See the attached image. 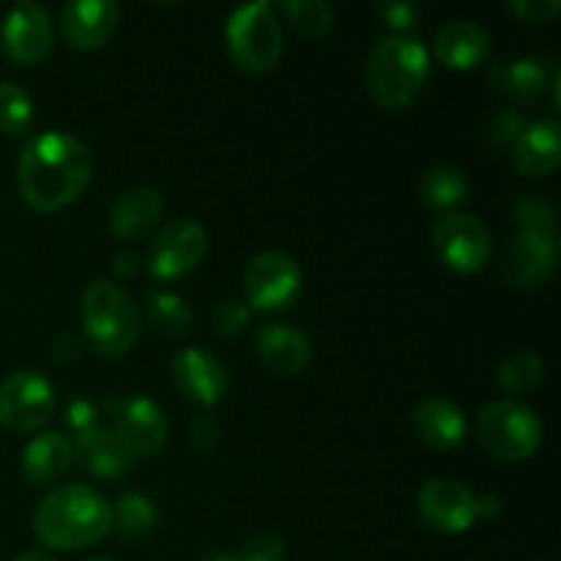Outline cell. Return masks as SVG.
Returning a JSON list of instances; mask_svg holds the SVG:
<instances>
[{
  "label": "cell",
  "instance_id": "7402d4cb",
  "mask_svg": "<svg viewBox=\"0 0 561 561\" xmlns=\"http://www.w3.org/2000/svg\"><path fill=\"white\" fill-rule=\"evenodd\" d=\"M75 460L93 477H104V480H118V477L131 471V453L118 442L110 427L99 425L93 431L82 433L75 438Z\"/></svg>",
  "mask_w": 561,
  "mask_h": 561
},
{
  "label": "cell",
  "instance_id": "74e56055",
  "mask_svg": "<svg viewBox=\"0 0 561 561\" xmlns=\"http://www.w3.org/2000/svg\"><path fill=\"white\" fill-rule=\"evenodd\" d=\"M190 433H192V444H195L201 453H208L211 447H217L219 425H217V420H211V416H206V414L195 416Z\"/></svg>",
  "mask_w": 561,
  "mask_h": 561
},
{
  "label": "cell",
  "instance_id": "6da1fadb",
  "mask_svg": "<svg viewBox=\"0 0 561 561\" xmlns=\"http://www.w3.org/2000/svg\"><path fill=\"white\" fill-rule=\"evenodd\" d=\"M93 153L66 131H42L22 148L16 164L20 195L33 211L53 214L71 206L93 179Z\"/></svg>",
  "mask_w": 561,
  "mask_h": 561
},
{
  "label": "cell",
  "instance_id": "1f68e13d",
  "mask_svg": "<svg viewBox=\"0 0 561 561\" xmlns=\"http://www.w3.org/2000/svg\"><path fill=\"white\" fill-rule=\"evenodd\" d=\"M250 316L252 310L247 307V301L230 299L228 296V299L217 301V307L211 312V323L217 329V334H222V337H236L250 323Z\"/></svg>",
  "mask_w": 561,
  "mask_h": 561
},
{
  "label": "cell",
  "instance_id": "7a4b0ae2",
  "mask_svg": "<svg viewBox=\"0 0 561 561\" xmlns=\"http://www.w3.org/2000/svg\"><path fill=\"white\" fill-rule=\"evenodd\" d=\"M113 529V504L91 485H58L36 504L33 535L53 551H80L102 542Z\"/></svg>",
  "mask_w": 561,
  "mask_h": 561
},
{
  "label": "cell",
  "instance_id": "60d3db41",
  "mask_svg": "<svg viewBox=\"0 0 561 561\" xmlns=\"http://www.w3.org/2000/svg\"><path fill=\"white\" fill-rule=\"evenodd\" d=\"M499 513V499L496 496H477V518H493Z\"/></svg>",
  "mask_w": 561,
  "mask_h": 561
},
{
  "label": "cell",
  "instance_id": "ac0fdd59",
  "mask_svg": "<svg viewBox=\"0 0 561 561\" xmlns=\"http://www.w3.org/2000/svg\"><path fill=\"white\" fill-rule=\"evenodd\" d=\"M559 241L537 239V236L518 233L504 250V277L515 288H537L546 283L557 268Z\"/></svg>",
  "mask_w": 561,
  "mask_h": 561
},
{
  "label": "cell",
  "instance_id": "8fae6325",
  "mask_svg": "<svg viewBox=\"0 0 561 561\" xmlns=\"http://www.w3.org/2000/svg\"><path fill=\"white\" fill-rule=\"evenodd\" d=\"M104 409L113 416L110 431L118 436V442L135 455H157L168 444V416L162 414L157 403L146 394H129V398L104 400Z\"/></svg>",
  "mask_w": 561,
  "mask_h": 561
},
{
  "label": "cell",
  "instance_id": "d590c367",
  "mask_svg": "<svg viewBox=\"0 0 561 561\" xmlns=\"http://www.w3.org/2000/svg\"><path fill=\"white\" fill-rule=\"evenodd\" d=\"M510 14L524 22H551L561 11L559 0H510Z\"/></svg>",
  "mask_w": 561,
  "mask_h": 561
},
{
  "label": "cell",
  "instance_id": "52a82bcc",
  "mask_svg": "<svg viewBox=\"0 0 561 561\" xmlns=\"http://www.w3.org/2000/svg\"><path fill=\"white\" fill-rule=\"evenodd\" d=\"M438 261L458 274H477L493 255V236L480 217L466 211H447L431 230Z\"/></svg>",
  "mask_w": 561,
  "mask_h": 561
},
{
  "label": "cell",
  "instance_id": "4316f807",
  "mask_svg": "<svg viewBox=\"0 0 561 561\" xmlns=\"http://www.w3.org/2000/svg\"><path fill=\"white\" fill-rule=\"evenodd\" d=\"M466 195H469V181L458 168H449V164L433 168L420 184L422 206L433 211H455V206H460Z\"/></svg>",
  "mask_w": 561,
  "mask_h": 561
},
{
  "label": "cell",
  "instance_id": "5bb4252c",
  "mask_svg": "<svg viewBox=\"0 0 561 561\" xmlns=\"http://www.w3.org/2000/svg\"><path fill=\"white\" fill-rule=\"evenodd\" d=\"M170 373H173L175 387L197 405L211 409V405L222 403L225 394H228V370H225L217 356H211L201 345L175 351L173 362H170Z\"/></svg>",
  "mask_w": 561,
  "mask_h": 561
},
{
  "label": "cell",
  "instance_id": "d6a6232c",
  "mask_svg": "<svg viewBox=\"0 0 561 561\" xmlns=\"http://www.w3.org/2000/svg\"><path fill=\"white\" fill-rule=\"evenodd\" d=\"M376 14L394 27V33H409L411 27L420 25L422 9L414 0H378Z\"/></svg>",
  "mask_w": 561,
  "mask_h": 561
},
{
  "label": "cell",
  "instance_id": "9a60e30c",
  "mask_svg": "<svg viewBox=\"0 0 561 561\" xmlns=\"http://www.w3.org/2000/svg\"><path fill=\"white\" fill-rule=\"evenodd\" d=\"M121 9L113 0H71L60 11V36L71 49H99L118 27Z\"/></svg>",
  "mask_w": 561,
  "mask_h": 561
},
{
  "label": "cell",
  "instance_id": "cb8c5ba5",
  "mask_svg": "<svg viewBox=\"0 0 561 561\" xmlns=\"http://www.w3.org/2000/svg\"><path fill=\"white\" fill-rule=\"evenodd\" d=\"M491 82L496 91L507 93L515 102H537L546 91V69L535 58L496 60L491 66Z\"/></svg>",
  "mask_w": 561,
  "mask_h": 561
},
{
  "label": "cell",
  "instance_id": "836d02e7",
  "mask_svg": "<svg viewBox=\"0 0 561 561\" xmlns=\"http://www.w3.org/2000/svg\"><path fill=\"white\" fill-rule=\"evenodd\" d=\"M239 561H285V540L274 531H261V535L250 537L236 553Z\"/></svg>",
  "mask_w": 561,
  "mask_h": 561
},
{
  "label": "cell",
  "instance_id": "ab89813d",
  "mask_svg": "<svg viewBox=\"0 0 561 561\" xmlns=\"http://www.w3.org/2000/svg\"><path fill=\"white\" fill-rule=\"evenodd\" d=\"M113 272L121 274V277H135L140 272V255H135V252H121L113 261Z\"/></svg>",
  "mask_w": 561,
  "mask_h": 561
},
{
  "label": "cell",
  "instance_id": "7c38bea8",
  "mask_svg": "<svg viewBox=\"0 0 561 561\" xmlns=\"http://www.w3.org/2000/svg\"><path fill=\"white\" fill-rule=\"evenodd\" d=\"M55 42L53 16L33 0L11 5L0 25V47L14 64L36 66L49 55Z\"/></svg>",
  "mask_w": 561,
  "mask_h": 561
},
{
  "label": "cell",
  "instance_id": "30bf717a",
  "mask_svg": "<svg viewBox=\"0 0 561 561\" xmlns=\"http://www.w3.org/2000/svg\"><path fill=\"white\" fill-rule=\"evenodd\" d=\"M208 250V233L201 222L190 217L173 219L164 225L151 241V250L146 257V272L153 279H181L195 272Z\"/></svg>",
  "mask_w": 561,
  "mask_h": 561
},
{
  "label": "cell",
  "instance_id": "277c9868",
  "mask_svg": "<svg viewBox=\"0 0 561 561\" xmlns=\"http://www.w3.org/2000/svg\"><path fill=\"white\" fill-rule=\"evenodd\" d=\"M82 332L102 356H124L140 340V310L118 283L93 279L82 294Z\"/></svg>",
  "mask_w": 561,
  "mask_h": 561
},
{
  "label": "cell",
  "instance_id": "5b68a950",
  "mask_svg": "<svg viewBox=\"0 0 561 561\" xmlns=\"http://www.w3.org/2000/svg\"><path fill=\"white\" fill-rule=\"evenodd\" d=\"M225 42L233 64L247 75H266L283 55V27L277 11L266 0L239 5L230 11L225 25Z\"/></svg>",
  "mask_w": 561,
  "mask_h": 561
},
{
  "label": "cell",
  "instance_id": "2e32d148",
  "mask_svg": "<svg viewBox=\"0 0 561 561\" xmlns=\"http://www.w3.org/2000/svg\"><path fill=\"white\" fill-rule=\"evenodd\" d=\"M493 49V38L485 25L477 20H449L438 27L433 38V53L447 69L469 71L474 66H482Z\"/></svg>",
  "mask_w": 561,
  "mask_h": 561
},
{
  "label": "cell",
  "instance_id": "44dd1931",
  "mask_svg": "<svg viewBox=\"0 0 561 561\" xmlns=\"http://www.w3.org/2000/svg\"><path fill=\"white\" fill-rule=\"evenodd\" d=\"M164 214V195L153 186H135L124 192L110 208V230L115 239L135 241L151 233Z\"/></svg>",
  "mask_w": 561,
  "mask_h": 561
},
{
  "label": "cell",
  "instance_id": "b9f144b4",
  "mask_svg": "<svg viewBox=\"0 0 561 561\" xmlns=\"http://www.w3.org/2000/svg\"><path fill=\"white\" fill-rule=\"evenodd\" d=\"M14 561H58V559L49 557V553H44V551H25V553H20Z\"/></svg>",
  "mask_w": 561,
  "mask_h": 561
},
{
  "label": "cell",
  "instance_id": "603a6c76",
  "mask_svg": "<svg viewBox=\"0 0 561 561\" xmlns=\"http://www.w3.org/2000/svg\"><path fill=\"white\" fill-rule=\"evenodd\" d=\"M71 463H75V447L58 431L38 433L22 449V474L33 485H53L71 469Z\"/></svg>",
  "mask_w": 561,
  "mask_h": 561
},
{
  "label": "cell",
  "instance_id": "ba28073f",
  "mask_svg": "<svg viewBox=\"0 0 561 561\" xmlns=\"http://www.w3.org/2000/svg\"><path fill=\"white\" fill-rule=\"evenodd\" d=\"M247 307L255 312H285L301 296V266L283 250H266L244 272Z\"/></svg>",
  "mask_w": 561,
  "mask_h": 561
},
{
  "label": "cell",
  "instance_id": "ffe728a7",
  "mask_svg": "<svg viewBox=\"0 0 561 561\" xmlns=\"http://www.w3.org/2000/svg\"><path fill=\"white\" fill-rule=\"evenodd\" d=\"M255 351L263 365L277 376H299L312 356L310 337L290 323H266L257 329Z\"/></svg>",
  "mask_w": 561,
  "mask_h": 561
},
{
  "label": "cell",
  "instance_id": "d4e9b609",
  "mask_svg": "<svg viewBox=\"0 0 561 561\" xmlns=\"http://www.w3.org/2000/svg\"><path fill=\"white\" fill-rule=\"evenodd\" d=\"M146 318L159 334L170 340H184L192 332V310L179 294L170 290H148Z\"/></svg>",
  "mask_w": 561,
  "mask_h": 561
},
{
  "label": "cell",
  "instance_id": "83f0119b",
  "mask_svg": "<svg viewBox=\"0 0 561 561\" xmlns=\"http://www.w3.org/2000/svg\"><path fill=\"white\" fill-rule=\"evenodd\" d=\"M496 378L507 392H531V389L540 387L542 378H546V362H542L535 351L515 348L502 359Z\"/></svg>",
  "mask_w": 561,
  "mask_h": 561
},
{
  "label": "cell",
  "instance_id": "e575fe53",
  "mask_svg": "<svg viewBox=\"0 0 561 561\" xmlns=\"http://www.w3.org/2000/svg\"><path fill=\"white\" fill-rule=\"evenodd\" d=\"M64 420H66V425H69L71 436L75 438L102 425V422H99V405L91 403L88 398H71L69 405H66V411H64Z\"/></svg>",
  "mask_w": 561,
  "mask_h": 561
},
{
  "label": "cell",
  "instance_id": "e0dca14e",
  "mask_svg": "<svg viewBox=\"0 0 561 561\" xmlns=\"http://www.w3.org/2000/svg\"><path fill=\"white\" fill-rule=\"evenodd\" d=\"M411 425L420 442L425 447L447 453V449L460 447L469 433V420H466L463 409L447 398H425L416 403L414 414H411Z\"/></svg>",
  "mask_w": 561,
  "mask_h": 561
},
{
  "label": "cell",
  "instance_id": "f1b7e54d",
  "mask_svg": "<svg viewBox=\"0 0 561 561\" xmlns=\"http://www.w3.org/2000/svg\"><path fill=\"white\" fill-rule=\"evenodd\" d=\"M279 11L305 38L327 36L334 25V9L327 0H283Z\"/></svg>",
  "mask_w": 561,
  "mask_h": 561
},
{
  "label": "cell",
  "instance_id": "4dcf8cb0",
  "mask_svg": "<svg viewBox=\"0 0 561 561\" xmlns=\"http://www.w3.org/2000/svg\"><path fill=\"white\" fill-rule=\"evenodd\" d=\"M33 124V99L16 82H0V131L25 135Z\"/></svg>",
  "mask_w": 561,
  "mask_h": 561
},
{
  "label": "cell",
  "instance_id": "8992f818",
  "mask_svg": "<svg viewBox=\"0 0 561 561\" xmlns=\"http://www.w3.org/2000/svg\"><path fill=\"white\" fill-rule=\"evenodd\" d=\"M480 442L493 458L518 463L531 458L542 444V422L529 405L518 400H496L477 416Z\"/></svg>",
  "mask_w": 561,
  "mask_h": 561
},
{
  "label": "cell",
  "instance_id": "f546056e",
  "mask_svg": "<svg viewBox=\"0 0 561 561\" xmlns=\"http://www.w3.org/2000/svg\"><path fill=\"white\" fill-rule=\"evenodd\" d=\"M513 214H515V225H518V233L537 236V239H546V241H559L557 211H553V206L546 201V197H537V195L520 197V201L513 206Z\"/></svg>",
  "mask_w": 561,
  "mask_h": 561
},
{
  "label": "cell",
  "instance_id": "9c48e42d",
  "mask_svg": "<svg viewBox=\"0 0 561 561\" xmlns=\"http://www.w3.org/2000/svg\"><path fill=\"white\" fill-rule=\"evenodd\" d=\"M55 414V389L36 370H16L0 383V427L11 433H33Z\"/></svg>",
  "mask_w": 561,
  "mask_h": 561
},
{
  "label": "cell",
  "instance_id": "f35d334b",
  "mask_svg": "<svg viewBox=\"0 0 561 561\" xmlns=\"http://www.w3.org/2000/svg\"><path fill=\"white\" fill-rule=\"evenodd\" d=\"M80 356V343L71 334H60L53 343V359L55 362H75Z\"/></svg>",
  "mask_w": 561,
  "mask_h": 561
},
{
  "label": "cell",
  "instance_id": "4fadbf2b",
  "mask_svg": "<svg viewBox=\"0 0 561 561\" xmlns=\"http://www.w3.org/2000/svg\"><path fill=\"white\" fill-rule=\"evenodd\" d=\"M416 507H420L422 520L444 535H463L477 520L474 491L453 477H436L425 482L416 496Z\"/></svg>",
  "mask_w": 561,
  "mask_h": 561
},
{
  "label": "cell",
  "instance_id": "8d00e7d4",
  "mask_svg": "<svg viewBox=\"0 0 561 561\" xmlns=\"http://www.w3.org/2000/svg\"><path fill=\"white\" fill-rule=\"evenodd\" d=\"M524 126H526L524 118H520L515 110L504 107L502 113H496V118H493L491 131L499 142H510V146H513V140L520 135V129H524Z\"/></svg>",
  "mask_w": 561,
  "mask_h": 561
},
{
  "label": "cell",
  "instance_id": "7bdbcfd3",
  "mask_svg": "<svg viewBox=\"0 0 561 561\" xmlns=\"http://www.w3.org/2000/svg\"><path fill=\"white\" fill-rule=\"evenodd\" d=\"M203 561H239L233 557V553H211V557H206Z\"/></svg>",
  "mask_w": 561,
  "mask_h": 561
},
{
  "label": "cell",
  "instance_id": "484cf974",
  "mask_svg": "<svg viewBox=\"0 0 561 561\" xmlns=\"http://www.w3.org/2000/svg\"><path fill=\"white\" fill-rule=\"evenodd\" d=\"M157 504L142 493H121L118 502L113 504V529L121 540H142L157 526Z\"/></svg>",
  "mask_w": 561,
  "mask_h": 561
},
{
  "label": "cell",
  "instance_id": "d6986e66",
  "mask_svg": "<svg viewBox=\"0 0 561 561\" xmlns=\"http://www.w3.org/2000/svg\"><path fill=\"white\" fill-rule=\"evenodd\" d=\"M513 164L529 179L551 175L561 164V126L553 118L531 121L513 140Z\"/></svg>",
  "mask_w": 561,
  "mask_h": 561
},
{
  "label": "cell",
  "instance_id": "3957f363",
  "mask_svg": "<svg viewBox=\"0 0 561 561\" xmlns=\"http://www.w3.org/2000/svg\"><path fill=\"white\" fill-rule=\"evenodd\" d=\"M431 80V53L409 33L378 38L367 60V88L387 110H403Z\"/></svg>",
  "mask_w": 561,
  "mask_h": 561
},
{
  "label": "cell",
  "instance_id": "ee69618b",
  "mask_svg": "<svg viewBox=\"0 0 561 561\" xmlns=\"http://www.w3.org/2000/svg\"><path fill=\"white\" fill-rule=\"evenodd\" d=\"M85 561H113L110 557H88Z\"/></svg>",
  "mask_w": 561,
  "mask_h": 561
}]
</instances>
